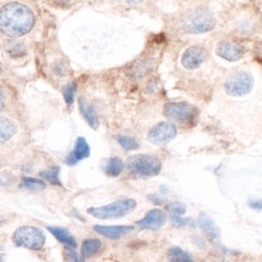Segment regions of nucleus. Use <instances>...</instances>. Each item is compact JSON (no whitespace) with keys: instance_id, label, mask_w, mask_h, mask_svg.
<instances>
[{"instance_id":"nucleus-27","label":"nucleus","mask_w":262,"mask_h":262,"mask_svg":"<svg viewBox=\"0 0 262 262\" xmlns=\"http://www.w3.org/2000/svg\"><path fill=\"white\" fill-rule=\"evenodd\" d=\"M66 256H67V261L68 262H83L81 258L79 257V255L77 254V251L74 250L73 248L68 247L66 249Z\"/></svg>"},{"instance_id":"nucleus-17","label":"nucleus","mask_w":262,"mask_h":262,"mask_svg":"<svg viewBox=\"0 0 262 262\" xmlns=\"http://www.w3.org/2000/svg\"><path fill=\"white\" fill-rule=\"evenodd\" d=\"M48 229L49 232H50V233L57 239V241L61 242L62 244L67 245V247H71V248L77 247V241H75V238L66 228L48 227Z\"/></svg>"},{"instance_id":"nucleus-14","label":"nucleus","mask_w":262,"mask_h":262,"mask_svg":"<svg viewBox=\"0 0 262 262\" xmlns=\"http://www.w3.org/2000/svg\"><path fill=\"white\" fill-rule=\"evenodd\" d=\"M196 225L199 226V228L202 229V232L206 237L211 241H216L220 237V231H219L217 226L215 225V222L212 221V219L205 212H201V215L196 219Z\"/></svg>"},{"instance_id":"nucleus-30","label":"nucleus","mask_w":262,"mask_h":262,"mask_svg":"<svg viewBox=\"0 0 262 262\" xmlns=\"http://www.w3.org/2000/svg\"><path fill=\"white\" fill-rule=\"evenodd\" d=\"M4 103H5V96H4V91H3L2 86H0V110H2V108L4 107Z\"/></svg>"},{"instance_id":"nucleus-28","label":"nucleus","mask_w":262,"mask_h":262,"mask_svg":"<svg viewBox=\"0 0 262 262\" xmlns=\"http://www.w3.org/2000/svg\"><path fill=\"white\" fill-rule=\"evenodd\" d=\"M248 205L254 210H262V199H250Z\"/></svg>"},{"instance_id":"nucleus-4","label":"nucleus","mask_w":262,"mask_h":262,"mask_svg":"<svg viewBox=\"0 0 262 262\" xmlns=\"http://www.w3.org/2000/svg\"><path fill=\"white\" fill-rule=\"evenodd\" d=\"M12 242L16 247L29 250H40L45 244V234L41 229L34 226H21L12 235Z\"/></svg>"},{"instance_id":"nucleus-13","label":"nucleus","mask_w":262,"mask_h":262,"mask_svg":"<svg viewBox=\"0 0 262 262\" xmlns=\"http://www.w3.org/2000/svg\"><path fill=\"white\" fill-rule=\"evenodd\" d=\"M94 231L110 239H119L134 231V226H94Z\"/></svg>"},{"instance_id":"nucleus-26","label":"nucleus","mask_w":262,"mask_h":262,"mask_svg":"<svg viewBox=\"0 0 262 262\" xmlns=\"http://www.w3.org/2000/svg\"><path fill=\"white\" fill-rule=\"evenodd\" d=\"M171 221L173 225L180 226V227H194V221L191 217H182V216H171Z\"/></svg>"},{"instance_id":"nucleus-18","label":"nucleus","mask_w":262,"mask_h":262,"mask_svg":"<svg viewBox=\"0 0 262 262\" xmlns=\"http://www.w3.org/2000/svg\"><path fill=\"white\" fill-rule=\"evenodd\" d=\"M124 170V163L123 160L118 157H113V158H110L106 163V168H104V171L108 176L111 178H117L120 173L123 172Z\"/></svg>"},{"instance_id":"nucleus-19","label":"nucleus","mask_w":262,"mask_h":262,"mask_svg":"<svg viewBox=\"0 0 262 262\" xmlns=\"http://www.w3.org/2000/svg\"><path fill=\"white\" fill-rule=\"evenodd\" d=\"M101 247H102V242L100 239H86V241H84L83 245H81V255H83V257L93 256V255H95L100 250Z\"/></svg>"},{"instance_id":"nucleus-12","label":"nucleus","mask_w":262,"mask_h":262,"mask_svg":"<svg viewBox=\"0 0 262 262\" xmlns=\"http://www.w3.org/2000/svg\"><path fill=\"white\" fill-rule=\"evenodd\" d=\"M90 156V146L86 142V140L84 137H78V140L75 141L74 149L68 155L66 158V163L68 165H75L78 162L83 160Z\"/></svg>"},{"instance_id":"nucleus-5","label":"nucleus","mask_w":262,"mask_h":262,"mask_svg":"<svg viewBox=\"0 0 262 262\" xmlns=\"http://www.w3.org/2000/svg\"><path fill=\"white\" fill-rule=\"evenodd\" d=\"M135 208L136 202L134 199L125 198L114 202L112 204L88 209V214L96 219H100V220H107V219H118L126 216Z\"/></svg>"},{"instance_id":"nucleus-21","label":"nucleus","mask_w":262,"mask_h":262,"mask_svg":"<svg viewBox=\"0 0 262 262\" xmlns=\"http://www.w3.org/2000/svg\"><path fill=\"white\" fill-rule=\"evenodd\" d=\"M21 187L31 191H41L47 187V183L42 180L34 179V178H24L21 181Z\"/></svg>"},{"instance_id":"nucleus-1","label":"nucleus","mask_w":262,"mask_h":262,"mask_svg":"<svg viewBox=\"0 0 262 262\" xmlns=\"http://www.w3.org/2000/svg\"><path fill=\"white\" fill-rule=\"evenodd\" d=\"M32 10L19 3H10L0 9V31L9 37L27 34L34 26Z\"/></svg>"},{"instance_id":"nucleus-20","label":"nucleus","mask_w":262,"mask_h":262,"mask_svg":"<svg viewBox=\"0 0 262 262\" xmlns=\"http://www.w3.org/2000/svg\"><path fill=\"white\" fill-rule=\"evenodd\" d=\"M168 257L171 262H193L192 255L179 247L170 248L168 250Z\"/></svg>"},{"instance_id":"nucleus-22","label":"nucleus","mask_w":262,"mask_h":262,"mask_svg":"<svg viewBox=\"0 0 262 262\" xmlns=\"http://www.w3.org/2000/svg\"><path fill=\"white\" fill-rule=\"evenodd\" d=\"M58 171H60L58 166H51L50 169L42 170L40 172V176L44 180H47L48 182H50L51 185L60 186L61 182H60V179H58Z\"/></svg>"},{"instance_id":"nucleus-16","label":"nucleus","mask_w":262,"mask_h":262,"mask_svg":"<svg viewBox=\"0 0 262 262\" xmlns=\"http://www.w3.org/2000/svg\"><path fill=\"white\" fill-rule=\"evenodd\" d=\"M79 110L81 114H83L84 119L86 120V123L93 127V129H97L98 126V118L97 114L95 112L94 107L88 102L84 98H79Z\"/></svg>"},{"instance_id":"nucleus-8","label":"nucleus","mask_w":262,"mask_h":262,"mask_svg":"<svg viewBox=\"0 0 262 262\" xmlns=\"http://www.w3.org/2000/svg\"><path fill=\"white\" fill-rule=\"evenodd\" d=\"M178 134V129L172 123H159L149 130L148 140L153 145H163L169 142Z\"/></svg>"},{"instance_id":"nucleus-11","label":"nucleus","mask_w":262,"mask_h":262,"mask_svg":"<svg viewBox=\"0 0 262 262\" xmlns=\"http://www.w3.org/2000/svg\"><path fill=\"white\" fill-rule=\"evenodd\" d=\"M166 220H168V216L165 211L160 210V209H152L147 212L145 217L137 221L136 225L140 226L141 228L158 229L166 224Z\"/></svg>"},{"instance_id":"nucleus-6","label":"nucleus","mask_w":262,"mask_h":262,"mask_svg":"<svg viewBox=\"0 0 262 262\" xmlns=\"http://www.w3.org/2000/svg\"><path fill=\"white\" fill-rule=\"evenodd\" d=\"M196 110L186 102H169L164 106V116L180 125H192L196 119Z\"/></svg>"},{"instance_id":"nucleus-23","label":"nucleus","mask_w":262,"mask_h":262,"mask_svg":"<svg viewBox=\"0 0 262 262\" xmlns=\"http://www.w3.org/2000/svg\"><path fill=\"white\" fill-rule=\"evenodd\" d=\"M116 140L118 141V143H119V145L126 150H134V149L139 148V142H137V141L131 136L119 135L116 137Z\"/></svg>"},{"instance_id":"nucleus-34","label":"nucleus","mask_w":262,"mask_h":262,"mask_svg":"<svg viewBox=\"0 0 262 262\" xmlns=\"http://www.w3.org/2000/svg\"><path fill=\"white\" fill-rule=\"evenodd\" d=\"M0 72H2V67H0Z\"/></svg>"},{"instance_id":"nucleus-29","label":"nucleus","mask_w":262,"mask_h":262,"mask_svg":"<svg viewBox=\"0 0 262 262\" xmlns=\"http://www.w3.org/2000/svg\"><path fill=\"white\" fill-rule=\"evenodd\" d=\"M148 198H149L150 201H152L153 203H155V204H157V205H162L163 203L165 202L163 198H159L158 195H155V194H149Z\"/></svg>"},{"instance_id":"nucleus-25","label":"nucleus","mask_w":262,"mask_h":262,"mask_svg":"<svg viewBox=\"0 0 262 262\" xmlns=\"http://www.w3.org/2000/svg\"><path fill=\"white\" fill-rule=\"evenodd\" d=\"M166 211L171 216H182L186 212V205L180 202L171 203L166 206Z\"/></svg>"},{"instance_id":"nucleus-3","label":"nucleus","mask_w":262,"mask_h":262,"mask_svg":"<svg viewBox=\"0 0 262 262\" xmlns=\"http://www.w3.org/2000/svg\"><path fill=\"white\" fill-rule=\"evenodd\" d=\"M127 168L136 178H153L162 170V162L155 156L137 155L129 159Z\"/></svg>"},{"instance_id":"nucleus-32","label":"nucleus","mask_w":262,"mask_h":262,"mask_svg":"<svg viewBox=\"0 0 262 262\" xmlns=\"http://www.w3.org/2000/svg\"><path fill=\"white\" fill-rule=\"evenodd\" d=\"M127 3H129V4H136L137 2H140V0H126Z\"/></svg>"},{"instance_id":"nucleus-7","label":"nucleus","mask_w":262,"mask_h":262,"mask_svg":"<svg viewBox=\"0 0 262 262\" xmlns=\"http://www.w3.org/2000/svg\"><path fill=\"white\" fill-rule=\"evenodd\" d=\"M253 75L244 71H239L237 73L232 74L225 83L226 93L231 95V96L237 97L248 95L251 91V89H253Z\"/></svg>"},{"instance_id":"nucleus-33","label":"nucleus","mask_w":262,"mask_h":262,"mask_svg":"<svg viewBox=\"0 0 262 262\" xmlns=\"http://www.w3.org/2000/svg\"><path fill=\"white\" fill-rule=\"evenodd\" d=\"M0 262H4V257H3L2 255H0Z\"/></svg>"},{"instance_id":"nucleus-31","label":"nucleus","mask_w":262,"mask_h":262,"mask_svg":"<svg viewBox=\"0 0 262 262\" xmlns=\"http://www.w3.org/2000/svg\"><path fill=\"white\" fill-rule=\"evenodd\" d=\"M71 0H56V3H58V4H68Z\"/></svg>"},{"instance_id":"nucleus-9","label":"nucleus","mask_w":262,"mask_h":262,"mask_svg":"<svg viewBox=\"0 0 262 262\" xmlns=\"http://www.w3.org/2000/svg\"><path fill=\"white\" fill-rule=\"evenodd\" d=\"M208 58V51L202 47H191L183 52L181 63L186 70H195L201 67Z\"/></svg>"},{"instance_id":"nucleus-15","label":"nucleus","mask_w":262,"mask_h":262,"mask_svg":"<svg viewBox=\"0 0 262 262\" xmlns=\"http://www.w3.org/2000/svg\"><path fill=\"white\" fill-rule=\"evenodd\" d=\"M17 126L12 120L0 117V145H4L16 135Z\"/></svg>"},{"instance_id":"nucleus-24","label":"nucleus","mask_w":262,"mask_h":262,"mask_svg":"<svg viewBox=\"0 0 262 262\" xmlns=\"http://www.w3.org/2000/svg\"><path fill=\"white\" fill-rule=\"evenodd\" d=\"M75 91H77V84L75 83L68 84L63 89V97H64L66 103H67L68 106H71V104L74 102Z\"/></svg>"},{"instance_id":"nucleus-2","label":"nucleus","mask_w":262,"mask_h":262,"mask_svg":"<svg viewBox=\"0 0 262 262\" xmlns=\"http://www.w3.org/2000/svg\"><path fill=\"white\" fill-rule=\"evenodd\" d=\"M215 17L211 12L204 9L189 11L182 18L181 27L187 33H205L215 27Z\"/></svg>"},{"instance_id":"nucleus-10","label":"nucleus","mask_w":262,"mask_h":262,"mask_svg":"<svg viewBox=\"0 0 262 262\" xmlns=\"http://www.w3.org/2000/svg\"><path fill=\"white\" fill-rule=\"evenodd\" d=\"M245 49L242 44L233 40H222L217 45V55L225 60L234 62L244 56Z\"/></svg>"}]
</instances>
